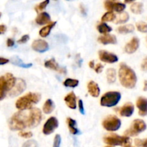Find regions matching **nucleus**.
I'll use <instances>...</instances> for the list:
<instances>
[{
	"label": "nucleus",
	"mask_w": 147,
	"mask_h": 147,
	"mask_svg": "<svg viewBox=\"0 0 147 147\" xmlns=\"http://www.w3.org/2000/svg\"><path fill=\"white\" fill-rule=\"evenodd\" d=\"M59 126L58 120L55 117H50L45 123L42 128V133L45 135H50L55 131L56 129H57Z\"/></svg>",
	"instance_id": "obj_9"
},
{
	"label": "nucleus",
	"mask_w": 147,
	"mask_h": 147,
	"mask_svg": "<svg viewBox=\"0 0 147 147\" xmlns=\"http://www.w3.org/2000/svg\"><path fill=\"white\" fill-rule=\"evenodd\" d=\"M131 11L136 14H140L143 12V4L140 2H135L130 7Z\"/></svg>",
	"instance_id": "obj_29"
},
{
	"label": "nucleus",
	"mask_w": 147,
	"mask_h": 147,
	"mask_svg": "<svg viewBox=\"0 0 147 147\" xmlns=\"http://www.w3.org/2000/svg\"><path fill=\"white\" fill-rule=\"evenodd\" d=\"M48 4H49V0H45V1H42V2H41L40 4H39L38 5H37L35 7L36 11L38 13L39 11H42L43 9H45L46 8V7L48 5Z\"/></svg>",
	"instance_id": "obj_34"
},
{
	"label": "nucleus",
	"mask_w": 147,
	"mask_h": 147,
	"mask_svg": "<svg viewBox=\"0 0 147 147\" xmlns=\"http://www.w3.org/2000/svg\"><path fill=\"white\" fill-rule=\"evenodd\" d=\"M56 23H57L56 22H53L50 23V24H48L47 26H45V27H42V28L40 30V32H39L40 35L42 37H47V36L50 34L52 29L55 27Z\"/></svg>",
	"instance_id": "obj_25"
},
{
	"label": "nucleus",
	"mask_w": 147,
	"mask_h": 147,
	"mask_svg": "<svg viewBox=\"0 0 147 147\" xmlns=\"http://www.w3.org/2000/svg\"><path fill=\"white\" fill-rule=\"evenodd\" d=\"M22 147H39V145L35 140H29L24 142Z\"/></svg>",
	"instance_id": "obj_36"
},
{
	"label": "nucleus",
	"mask_w": 147,
	"mask_h": 147,
	"mask_svg": "<svg viewBox=\"0 0 147 147\" xmlns=\"http://www.w3.org/2000/svg\"><path fill=\"white\" fill-rule=\"evenodd\" d=\"M26 88H27V85H26L25 81L23 79L17 78L14 87L10 90L8 95L10 97H15L23 93L25 90Z\"/></svg>",
	"instance_id": "obj_10"
},
{
	"label": "nucleus",
	"mask_w": 147,
	"mask_h": 147,
	"mask_svg": "<svg viewBox=\"0 0 147 147\" xmlns=\"http://www.w3.org/2000/svg\"><path fill=\"white\" fill-rule=\"evenodd\" d=\"M141 68H142V70H143V71H147V57H145V58L144 59L143 61H142Z\"/></svg>",
	"instance_id": "obj_42"
},
{
	"label": "nucleus",
	"mask_w": 147,
	"mask_h": 147,
	"mask_svg": "<svg viewBox=\"0 0 147 147\" xmlns=\"http://www.w3.org/2000/svg\"><path fill=\"white\" fill-rule=\"evenodd\" d=\"M103 69V65H102V64H100V63H98V64L96 65H95L94 67L95 71H96L97 73H101Z\"/></svg>",
	"instance_id": "obj_41"
},
{
	"label": "nucleus",
	"mask_w": 147,
	"mask_h": 147,
	"mask_svg": "<svg viewBox=\"0 0 147 147\" xmlns=\"http://www.w3.org/2000/svg\"><path fill=\"white\" fill-rule=\"evenodd\" d=\"M144 90L147 91V80L144 81Z\"/></svg>",
	"instance_id": "obj_48"
},
{
	"label": "nucleus",
	"mask_w": 147,
	"mask_h": 147,
	"mask_svg": "<svg viewBox=\"0 0 147 147\" xmlns=\"http://www.w3.org/2000/svg\"><path fill=\"white\" fill-rule=\"evenodd\" d=\"M139 47V40L137 37H134L125 46V52L128 54L134 53L138 50Z\"/></svg>",
	"instance_id": "obj_15"
},
{
	"label": "nucleus",
	"mask_w": 147,
	"mask_h": 147,
	"mask_svg": "<svg viewBox=\"0 0 147 147\" xmlns=\"http://www.w3.org/2000/svg\"><path fill=\"white\" fill-rule=\"evenodd\" d=\"M135 144L138 147H147V139H136L134 141Z\"/></svg>",
	"instance_id": "obj_35"
},
{
	"label": "nucleus",
	"mask_w": 147,
	"mask_h": 147,
	"mask_svg": "<svg viewBox=\"0 0 147 147\" xmlns=\"http://www.w3.org/2000/svg\"><path fill=\"white\" fill-rule=\"evenodd\" d=\"M98 41L103 45L109 44H116L117 43V39L115 35L112 34H106L104 35H101L98 38Z\"/></svg>",
	"instance_id": "obj_18"
},
{
	"label": "nucleus",
	"mask_w": 147,
	"mask_h": 147,
	"mask_svg": "<svg viewBox=\"0 0 147 147\" xmlns=\"http://www.w3.org/2000/svg\"><path fill=\"white\" fill-rule=\"evenodd\" d=\"M67 123L69 128V131L72 134L78 135L80 134V131L78 129L77 123H76V120L69 117L67 119Z\"/></svg>",
	"instance_id": "obj_23"
},
{
	"label": "nucleus",
	"mask_w": 147,
	"mask_h": 147,
	"mask_svg": "<svg viewBox=\"0 0 147 147\" xmlns=\"http://www.w3.org/2000/svg\"><path fill=\"white\" fill-rule=\"evenodd\" d=\"M113 1H115V0H113Z\"/></svg>",
	"instance_id": "obj_53"
},
{
	"label": "nucleus",
	"mask_w": 147,
	"mask_h": 147,
	"mask_svg": "<svg viewBox=\"0 0 147 147\" xmlns=\"http://www.w3.org/2000/svg\"><path fill=\"white\" fill-rule=\"evenodd\" d=\"M103 142L110 146H121L123 147H130L131 145V140L129 136H121L118 134H111L105 136Z\"/></svg>",
	"instance_id": "obj_5"
},
{
	"label": "nucleus",
	"mask_w": 147,
	"mask_h": 147,
	"mask_svg": "<svg viewBox=\"0 0 147 147\" xmlns=\"http://www.w3.org/2000/svg\"><path fill=\"white\" fill-rule=\"evenodd\" d=\"M120 83L126 88L131 89L136 86L137 77L135 72L125 63H121L119 70Z\"/></svg>",
	"instance_id": "obj_2"
},
{
	"label": "nucleus",
	"mask_w": 147,
	"mask_h": 147,
	"mask_svg": "<svg viewBox=\"0 0 147 147\" xmlns=\"http://www.w3.org/2000/svg\"><path fill=\"white\" fill-rule=\"evenodd\" d=\"M32 133L30 131H20L19 133V136L24 139H30L32 136Z\"/></svg>",
	"instance_id": "obj_38"
},
{
	"label": "nucleus",
	"mask_w": 147,
	"mask_h": 147,
	"mask_svg": "<svg viewBox=\"0 0 147 147\" xmlns=\"http://www.w3.org/2000/svg\"><path fill=\"white\" fill-rule=\"evenodd\" d=\"M106 78H107L108 83L111 84V83H115L116 80V71L115 69L109 68L106 71Z\"/></svg>",
	"instance_id": "obj_27"
},
{
	"label": "nucleus",
	"mask_w": 147,
	"mask_h": 147,
	"mask_svg": "<svg viewBox=\"0 0 147 147\" xmlns=\"http://www.w3.org/2000/svg\"><path fill=\"white\" fill-rule=\"evenodd\" d=\"M116 19V14L113 11H108L105 13L104 15L102 17L101 21L105 22H111L115 20Z\"/></svg>",
	"instance_id": "obj_32"
},
{
	"label": "nucleus",
	"mask_w": 147,
	"mask_h": 147,
	"mask_svg": "<svg viewBox=\"0 0 147 147\" xmlns=\"http://www.w3.org/2000/svg\"><path fill=\"white\" fill-rule=\"evenodd\" d=\"M121 98V95L118 91H109L103 95L100 98V106L104 107H113L116 106Z\"/></svg>",
	"instance_id": "obj_6"
},
{
	"label": "nucleus",
	"mask_w": 147,
	"mask_h": 147,
	"mask_svg": "<svg viewBox=\"0 0 147 147\" xmlns=\"http://www.w3.org/2000/svg\"><path fill=\"white\" fill-rule=\"evenodd\" d=\"M78 109H79V111H80V113H81L82 115H84L85 109H84V106H83V102L82 100H78Z\"/></svg>",
	"instance_id": "obj_40"
},
{
	"label": "nucleus",
	"mask_w": 147,
	"mask_h": 147,
	"mask_svg": "<svg viewBox=\"0 0 147 147\" xmlns=\"http://www.w3.org/2000/svg\"><path fill=\"white\" fill-rule=\"evenodd\" d=\"M105 8L109 11H115L116 12H123L126 9V5L123 3H116L111 0H106L104 3Z\"/></svg>",
	"instance_id": "obj_12"
},
{
	"label": "nucleus",
	"mask_w": 147,
	"mask_h": 147,
	"mask_svg": "<svg viewBox=\"0 0 147 147\" xmlns=\"http://www.w3.org/2000/svg\"><path fill=\"white\" fill-rule=\"evenodd\" d=\"M35 22L39 25H44V24L51 23V18L48 13L42 12L37 15Z\"/></svg>",
	"instance_id": "obj_20"
},
{
	"label": "nucleus",
	"mask_w": 147,
	"mask_h": 147,
	"mask_svg": "<svg viewBox=\"0 0 147 147\" xmlns=\"http://www.w3.org/2000/svg\"><path fill=\"white\" fill-rule=\"evenodd\" d=\"M136 28H137L138 31L141 32H147V24L144 22H139L136 23Z\"/></svg>",
	"instance_id": "obj_33"
},
{
	"label": "nucleus",
	"mask_w": 147,
	"mask_h": 147,
	"mask_svg": "<svg viewBox=\"0 0 147 147\" xmlns=\"http://www.w3.org/2000/svg\"><path fill=\"white\" fill-rule=\"evenodd\" d=\"M97 30L100 34H106L112 31V28L106 23L101 22L97 26Z\"/></svg>",
	"instance_id": "obj_30"
},
{
	"label": "nucleus",
	"mask_w": 147,
	"mask_h": 147,
	"mask_svg": "<svg viewBox=\"0 0 147 147\" xmlns=\"http://www.w3.org/2000/svg\"><path fill=\"white\" fill-rule=\"evenodd\" d=\"M11 64L17 66V67H22V68H30L32 66V63H25L21 60L19 57L17 56H14V57H11V59L10 60Z\"/></svg>",
	"instance_id": "obj_22"
},
{
	"label": "nucleus",
	"mask_w": 147,
	"mask_h": 147,
	"mask_svg": "<svg viewBox=\"0 0 147 147\" xmlns=\"http://www.w3.org/2000/svg\"><path fill=\"white\" fill-rule=\"evenodd\" d=\"M129 15L127 12H121L118 16H116L115 23L116 24H123L129 21Z\"/></svg>",
	"instance_id": "obj_28"
},
{
	"label": "nucleus",
	"mask_w": 147,
	"mask_h": 147,
	"mask_svg": "<svg viewBox=\"0 0 147 147\" xmlns=\"http://www.w3.org/2000/svg\"><path fill=\"white\" fill-rule=\"evenodd\" d=\"M106 147H112V146H106Z\"/></svg>",
	"instance_id": "obj_52"
},
{
	"label": "nucleus",
	"mask_w": 147,
	"mask_h": 147,
	"mask_svg": "<svg viewBox=\"0 0 147 147\" xmlns=\"http://www.w3.org/2000/svg\"><path fill=\"white\" fill-rule=\"evenodd\" d=\"M14 44H15V42H14V40H13L12 38H8V39H7V47H13V46L14 45Z\"/></svg>",
	"instance_id": "obj_43"
},
{
	"label": "nucleus",
	"mask_w": 147,
	"mask_h": 147,
	"mask_svg": "<svg viewBox=\"0 0 147 147\" xmlns=\"http://www.w3.org/2000/svg\"><path fill=\"white\" fill-rule=\"evenodd\" d=\"M32 48L37 53H43L49 50L48 43L43 40H36L32 44Z\"/></svg>",
	"instance_id": "obj_13"
},
{
	"label": "nucleus",
	"mask_w": 147,
	"mask_h": 147,
	"mask_svg": "<svg viewBox=\"0 0 147 147\" xmlns=\"http://www.w3.org/2000/svg\"><path fill=\"white\" fill-rule=\"evenodd\" d=\"M29 39H30V36H29L28 34H24V35H23L20 40H18L17 42H18L19 44H24V43H26L28 41Z\"/></svg>",
	"instance_id": "obj_39"
},
{
	"label": "nucleus",
	"mask_w": 147,
	"mask_h": 147,
	"mask_svg": "<svg viewBox=\"0 0 147 147\" xmlns=\"http://www.w3.org/2000/svg\"><path fill=\"white\" fill-rule=\"evenodd\" d=\"M134 27L132 24H126V25L120 26L117 28V32L120 34H126L128 33H131L134 31Z\"/></svg>",
	"instance_id": "obj_26"
},
{
	"label": "nucleus",
	"mask_w": 147,
	"mask_h": 147,
	"mask_svg": "<svg viewBox=\"0 0 147 147\" xmlns=\"http://www.w3.org/2000/svg\"><path fill=\"white\" fill-rule=\"evenodd\" d=\"M17 78L11 73L0 76V100H2L13 88Z\"/></svg>",
	"instance_id": "obj_4"
},
{
	"label": "nucleus",
	"mask_w": 147,
	"mask_h": 147,
	"mask_svg": "<svg viewBox=\"0 0 147 147\" xmlns=\"http://www.w3.org/2000/svg\"><path fill=\"white\" fill-rule=\"evenodd\" d=\"M79 81L77 79H73V78H67L64 82H63V85L65 87L69 88H76L78 86Z\"/></svg>",
	"instance_id": "obj_31"
},
{
	"label": "nucleus",
	"mask_w": 147,
	"mask_h": 147,
	"mask_svg": "<svg viewBox=\"0 0 147 147\" xmlns=\"http://www.w3.org/2000/svg\"><path fill=\"white\" fill-rule=\"evenodd\" d=\"M7 26L4 24H0V34H4L7 32Z\"/></svg>",
	"instance_id": "obj_44"
},
{
	"label": "nucleus",
	"mask_w": 147,
	"mask_h": 147,
	"mask_svg": "<svg viewBox=\"0 0 147 147\" xmlns=\"http://www.w3.org/2000/svg\"><path fill=\"white\" fill-rule=\"evenodd\" d=\"M1 17V13L0 12V17Z\"/></svg>",
	"instance_id": "obj_50"
},
{
	"label": "nucleus",
	"mask_w": 147,
	"mask_h": 147,
	"mask_svg": "<svg viewBox=\"0 0 147 147\" xmlns=\"http://www.w3.org/2000/svg\"><path fill=\"white\" fill-rule=\"evenodd\" d=\"M55 108V106L54 102L51 99H47L45 104L43 105L42 111L45 114H50L54 111Z\"/></svg>",
	"instance_id": "obj_24"
},
{
	"label": "nucleus",
	"mask_w": 147,
	"mask_h": 147,
	"mask_svg": "<svg viewBox=\"0 0 147 147\" xmlns=\"http://www.w3.org/2000/svg\"><path fill=\"white\" fill-rule=\"evenodd\" d=\"M88 90L89 94L93 98L98 97L100 95V88H99L98 83L93 80L89 82L88 84Z\"/></svg>",
	"instance_id": "obj_19"
},
{
	"label": "nucleus",
	"mask_w": 147,
	"mask_h": 147,
	"mask_svg": "<svg viewBox=\"0 0 147 147\" xmlns=\"http://www.w3.org/2000/svg\"><path fill=\"white\" fill-rule=\"evenodd\" d=\"M121 121L116 116H109L103 120V126L108 131H116L121 128Z\"/></svg>",
	"instance_id": "obj_8"
},
{
	"label": "nucleus",
	"mask_w": 147,
	"mask_h": 147,
	"mask_svg": "<svg viewBox=\"0 0 147 147\" xmlns=\"http://www.w3.org/2000/svg\"><path fill=\"white\" fill-rule=\"evenodd\" d=\"M9 62V59L0 57V65H3L7 64Z\"/></svg>",
	"instance_id": "obj_45"
},
{
	"label": "nucleus",
	"mask_w": 147,
	"mask_h": 147,
	"mask_svg": "<svg viewBox=\"0 0 147 147\" xmlns=\"http://www.w3.org/2000/svg\"><path fill=\"white\" fill-rule=\"evenodd\" d=\"M42 120V112L37 108L20 111L14 113L9 121V128L11 131H22L26 128L36 127Z\"/></svg>",
	"instance_id": "obj_1"
},
{
	"label": "nucleus",
	"mask_w": 147,
	"mask_h": 147,
	"mask_svg": "<svg viewBox=\"0 0 147 147\" xmlns=\"http://www.w3.org/2000/svg\"><path fill=\"white\" fill-rule=\"evenodd\" d=\"M146 43H147V37H146Z\"/></svg>",
	"instance_id": "obj_51"
},
{
	"label": "nucleus",
	"mask_w": 147,
	"mask_h": 147,
	"mask_svg": "<svg viewBox=\"0 0 147 147\" xmlns=\"http://www.w3.org/2000/svg\"><path fill=\"white\" fill-rule=\"evenodd\" d=\"M66 105L71 109H76V96L73 92H70L64 98Z\"/></svg>",
	"instance_id": "obj_21"
},
{
	"label": "nucleus",
	"mask_w": 147,
	"mask_h": 147,
	"mask_svg": "<svg viewBox=\"0 0 147 147\" xmlns=\"http://www.w3.org/2000/svg\"><path fill=\"white\" fill-rule=\"evenodd\" d=\"M41 99V95L38 93H27L20 98L16 101L15 106L18 110L24 111L29 110L32 108L34 105L37 104Z\"/></svg>",
	"instance_id": "obj_3"
},
{
	"label": "nucleus",
	"mask_w": 147,
	"mask_h": 147,
	"mask_svg": "<svg viewBox=\"0 0 147 147\" xmlns=\"http://www.w3.org/2000/svg\"><path fill=\"white\" fill-rule=\"evenodd\" d=\"M119 112L121 116L130 117L134 112V106L131 103H126L121 108H120Z\"/></svg>",
	"instance_id": "obj_16"
},
{
	"label": "nucleus",
	"mask_w": 147,
	"mask_h": 147,
	"mask_svg": "<svg viewBox=\"0 0 147 147\" xmlns=\"http://www.w3.org/2000/svg\"><path fill=\"white\" fill-rule=\"evenodd\" d=\"M135 0H124V1L126 3H131V2H133V1H134Z\"/></svg>",
	"instance_id": "obj_49"
},
{
	"label": "nucleus",
	"mask_w": 147,
	"mask_h": 147,
	"mask_svg": "<svg viewBox=\"0 0 147 147\" xmlns=\"http://www.w3.org/2000/svg\"><path fill=\"white\" fill-rule=\"evenodd\" d=\"M45 66L47 68L51 69V70H55V71L58 72V73H61V74L65 75L67 73V70H66L65 67H62L59 65L57 63L56 60L54 58H52L50 60H47L45 63Z\"/></svg>",
	"instance_id": "obj_14"
},
{
	"label": "nucleus",
	"mask_w": 147,
	"mask_h": 147,
	"mask_svg": "<svg viewBox=\"0 0 147 147\" xmlns=\"http://www.w3.org/2000/svg\"><path fill=\"white\" fill-rule=\"evenodd\" d=\"M146 129V124L143 120L136 119L133 121L131 126L124 132L126 136H135L139 134L144 131Z\"/></svg>",
	"instance_id": "obj_7"
},
{
	"label": "nucleus",
	"mask_w": 147,
	"mask_h": 147,
	"mask_svg": "<svg viewBox=\"0 0 147 147\" xmlns=\"http://www.w3.org/2000/svg\"><path fill=\"white\" fill-rule=\"evenodd\" d=\"M80 10H81V12L83 14H86V9H85V7H83V4H80Z\"/></svg>",
	"instance_id": "obj_47"
},
{
	"label": "nucleus",
	"mask_w": 147,
	"mask_h": 147,
	"mask_svg": "<svg viewBox=\"0 0 147 147\" xmlns=\"http://www.w3.org/2000/svg\"><path fill=\"white\" fill-rule=\"evenodd\" d=\"M136 106L139 109L140 116H145L147 115V98L144 97H139L136 100Z\"/></svg>",
	"instance_id": "obj_17"
},
{
	"label": "nucleus",
	"mask_w": 147,
	"mask_h": 147,
	"mask_svg": "<svg viewBox=\"0 0 147 147\" xmlns=\"http://www.w3.org/2000/svg\"><path fill=\"white\" fill-rule=\"evenodd\" d=\"M89 67L92 69H94V67H95L94 60H91V61L89 62Z\"/></svg>",
	"instance_id": "obj_46"
},
{
	"label": "nucleus",
	"mask_w": 147,
	"mask_h": 147,
	"mask_svg": "<svg viewBox=\"0 0 147 147\" xmlns=\"http://www.w3.org/2000/svg\"><path fill=\"white\" fill-rule=\"evenodd\" d=\"M60 145H61V137L60 134H57L55 136L53 147H60Z\"/></svg>",
	"instance_id": "obj_37"
},
{
	"label": "nucleus",
	"mask_w": 147,
	"mask_h": 147,
	"mask_svg": "<svg viewBox=\"0 0 147 147\" xmlns=\"http://www.w3.org/2000/svg\"><path fill=\"white\" fill-rule=\"evenodd\" d=\"M98 55L99 59L104 63L112 64V63H115L119 61V57L116 55L109 53L106 50H100L98 52Z\"/></svg>",
	"instance_id": "obj_11"
}]
</instances>
